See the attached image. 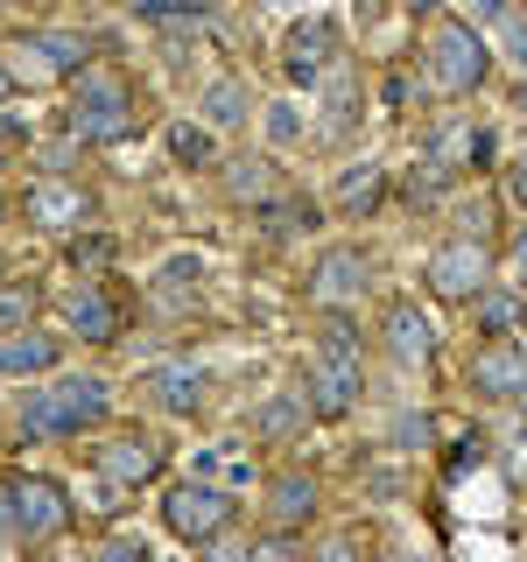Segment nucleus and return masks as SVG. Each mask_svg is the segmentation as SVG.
I'll return each mask as SVG.
<instances>
[{
	"instance_id": "f257e3e1",
	"label": "nucleus",
	"mask_w": 527,
	"mask_h": 562,
	"mask_svg": "<svg viewBox=\"0 0 527 562\" xmlns=\"http://www.w3.org/2000/svg\"><path fill=\"white\" fill-rule=\"evenodd\" d=\"M105 408H113L105 380L78 373V380H57V386L22 394V429L29 436H78V429H92V422H105Z\"/></svg>"
},
{
	"instance_id": "f03ea898",
	"label": "nucleus",
	"mask_w": 527,
	"mask_h": 562,
	"mask_svg": "<svg viewBox=\"0 0 527 562\" xmlns=\"http://www.w3.org/2000/svg\"><path fill=\"white\" fill-rule=\"evenodd\" d=\"M70 134L78 140H120L134 134V92L105 70H78V92H70Z\"/></svg>"
},
{
	"instance_id": "7ed1b4c3",
	"label": "nucleus",
	"mask_w": 527,
	"mask_h": 562,
	"mask_svg": "<svg viewBox=\"0 0 527 562\" xmlns=\"http://www.w3.org/2000/svg\"><path fill=\"white\" fill-rule=\"evenodd\" d=\"M485 70H492V57H485L479 29L471 22H436V35H429V85L436 92H471Z\"/></svg>"
},
{
	"instance_id": "20e7f679",
	"label": "nucleus",
	"mask_w": 527,
	"mask_h": 562,
	"mask_svg": "<svg viewBox=\"0 0 527 562\" xmlns=\"http://www.w3.org/2000/svg\"><path fill=\"white\" fill-rule=\"evenodd\" d=\"M162 514H169V527H176L183 541H218V535H225V520H233L239 506H233V492H225V485L183 479V485H169Z\"/></svg>"
},
{
	"instance_id": "39448f33",
	"label": "nucleus",
	"mask_w": 527,
	"mask_h": 562,
	"mask_svg": "<svg viewBox=\"0 0 527 562\" xmlns=\"http://www.w3.org/2000/svg\"><path fill=\"white\" fill-rule=\"evenodd\" d=\"M64 520H70L64 485H49V479H14V485H8V527H14L22 541L64 535Z\"/></svg>"
},
{
	"instance_id": "423d86ee",
	"label": "nucleus",
	"mask_w": 527,
	"mask_h": 562,
	"mask_svg": "<svg viewBox=\"0 0 527 562\" xmlns=\"http://www.w3.org/2000/svg\"><path fill=\"white\" fill-rule=\"evenodd\" d=\"M359 351H316L310 359V380H303V394H310V408L316 415H351L359 408Z\"/></svg>"
},
{
	"instance_id": "0eeeda50",
	"label": "nucleus",
	"mask_w": 527,
	"mask_h": 562,
	"mask_svg": "<svg viewBox=\"0 0 527 562\" xmlns=\"http://www.w3.org/2000/svg\"><path fill=\"white\" fill-rule=\"evenodd\" d=\"M92 57V43L85 35H29V43H14V78H64V70H85Z\"/></svg>"
},
{
	"instance_id": "6e6552de",
	"label": "nucleus",
	"mask_w": 527,
	"mask_h": 562,
	"mask_svg": "<svg viewBox=\"0 0 527 562\" xmlns=\"http://www.w3.org/2000/svg\"><path fill=\"white\" fill-rule=\"evenodd\" d=\"M429 289L450 295V303H471V295L485 289V246L479 239H450L444 254L429 260Z\"/></svg>"
},
{
	"instance_id": "1a4fd4ad",
	"label": "nucleus",
	"mask_w": 527,
	"mask_h": 562,
	"mask_svg": "<svg viewBox=\"0 0 527 562\" xmlns=\"http://www.w3.org/2000/svg\"><path fill=\"white\" fill-rule=\"evenodd\" d=\"M330 57H338V29L330 22H303V29H289V43H281V70H289V85H310L330 70Z\"/></svg>"
},
{
	"instance_id": "9d476101",
	"label": "nucleus",
	"mask_w": 527,
	"mask_h": 562,
	"mask_svg": "<svg viewBox=\"0 0 527 562\" xmlns=\"http://www.w3.org/2000/svg\"><path fill=\"white\" fill-rule=\"evenodd\" d=\"M471 386H479V394L514 401L520 386H527V345H485L479 359H471Z\"/></svg>"
},
{
	"instance_id": "9b49d317",
	"label": "nucleus",
	"mask_w": 527,
	"mask_h": 562,
	"mask_svg": "<svg viewBox=\"0 0 527 562\" xmlns=\"http://www.w3.org/2000/svg\"><path fill=\"white\" fill-rule=\"evenodd\" d=\"M99 471H105V485H148L162 471V450L148 436H120V443L99 450Z\"/></svg>"
},
{
	"instance_id": "f8f14e48",
	"label": "nucleus",
	"mask_w": 527,
	"mask_h": 562,
	"mask_svg": "<svg viewBox=\"0 0 527 562\" xmlns=\"http://www.w3.org/2000/svg\"><path fill=\"white\" fill-rule=\"evenodd\" d=\"M359 289H366V260L351 254V246H330V254L316 260V274H310V295L316 303H351Z\"/></svg>"
},
{
	"instance_id": "ddd939ff",
	"label": "nucleus",
	"mask_w": 527,
	"mask_h": 562,
	"mask_svg": "<svg viewBox=\"0 0 527 562\" xmlns=\"http://www.w3.org/2000/svg\"><path fill=\"white\" fill-rule=\"evenodd\" d=\"M64 324L78 330L85 345H105V338H113V324H120V316H113V303H105L99 289H70V295H64Z\"/></svg>"
},
{
	"instance_id": "4468645a",
	"label": "nucleus",
	"mask_w": 527,
	"mask_h": 562,
	"mask_svg": "<svg viewBox=\"0 0 527 562\" xmlns=\"http://www.w3.org/2000/svg\"><path fill=\"white\" fill-rule=\"evenodd\" d=\"M29 218L43 225V233H70V225L85 218V198H78V190H64V183H35L29 190Z\"/></svg>"
},
{
	"instance_id": "2eb2a0df",
	"label": "nucleus",
	"mask_w": 527,
	"mask_h": 562,
	"mask_svg": "<svg viewBox=\"0 0 527 562\" xmlns=\"http://www.w3.org/2000/svg\"><path fill=\"white\" fill-rule=\"evenodd\" d=\"M386 345H394L401 359H429V345H436L429 316H422V310H408V303H394V310H386Z\"/></svg>"
},
{
	"instance_id": "dca6fc26",
	"label": "nucleus",
	"mask_w": 527,
	"mask_h": 562,
	"mask_svg": "<svg viewBox=\"0 0 527 562\" xmlns=\"http://www.w3.org/2000/svg\"><path fill=\"white\" fill-rule=\"evenodd\" d=\"M268 514H274V527H303L316 514V485L295 479V471H289V479H274L268 485Z\"/></svg>"
},
{
	"instance_id": "f3484780",
	"label": "nucleus",
	"mask_w": 527,
	"mask_h": 562,
	"mask_svg": "<svg viewBox=\"0 0 527 562\" xmlns=\"http://www.w3.org/2000/svg\"><path fill=\"white\" fill-rule=\"evenodd\" d=\"M49 366H57V338H35V330L0 338V373H49Z\"/></svg>"
},
{
	"instance_id": "a211bd4d",
	"label": "nucleus",
	"mask_w": 527,
	"mask_h": 562,
	"mask_svg": "<svg viewBox=\"0 0 527 562\" xmlns=\"http://www.w3.org/2000/svg\"><path fill=\"white\" fill-rule=\"evenodd\" d=\"M471 316H479L485 338H506V330L520 324V295L514 289H479V295H471Z\"/></svg>"
},
{
	"instance_id": "6ab92c4d",
	"label": "nucleus",
	"mask_w": 527,
	"mask_h": 562,
	"mask_svg": "<svg viewBox=\"0 0 527 562\" xmlns=\"http://www.w3.org/2000/svg\"><path fill=\"white\" fill-rule=\"evenodd\" d=\"M198 386H204L198 366H169V373H155V394H162L169 415H190V408H198Z\"/></svg>"
},
{
	"instance_id": "aec40b11",
	"label": "nucleus",
	"mask_w": 527,
	"mask_h": 562,
	"mask_svg": "<svg viewBox=\"0 0 527 562\" xmlns=\"http://www.w3.org/2000/svg\"><path fill=\"white\" fill-rule=\"evenodd\" d=\"M338 204L345 211H373L380 204V162H351L338 176Z\"/></svg>"
},
{
	"instance_id": "412c9836",
	"label": "nucleus",
	"mask_w": 527,
	"mask_h": 562,
	"mask_svg": "<svg viewBox=\"0 0 527 562\" xmlns=\"http://www.w3.org/2000/svg\"><path fill=\"white\" fill-rule=\"evenodd\" d=\"M204 120H211V127H239V120H246V85L239 78H218L204 92Z\"/></svg>"
},
{
	"instance_id": "4be33fe9",
	"label": "nucleus",
	"mask_w": 527,
	"mask_h": 562,
	"mask_svg": "<svg viewBox=\"0 0 527 562\" xmlns=\"http://www.w3.org/2000/svg\"><path fill=\"white\" fill-rule=\"evenodd\" d=\"M260 225L281 239V233H310L316 225V204L310 198H289V204H260Z\"/></svg>"
},
{
	"instance_id": "5701e85b",
	"label": "nucleus",
	"mask_w": 527,
	"mask_h": 562,
	"mask_svg": "<svg viewBox=\"0 0 527 562\" xmlns=\"http://www.w3.org/2000/svg\"><path fill=\"white\" fill-rule=\"evenodd\" d=\"M444 183H450V169L436 162V155H422V162H415L408 176H401V198H408V204H429V198H436Z\"/></svg>"
},
{
	"instance_id": "b1692460",
	"label": "nucleus",
	"mask_w": 527,
	"mask_h": 562,
	"mask_svg": "<svg viewBox=\"0 0 527 562\" xmlns=\"http://www.w3.org/2000/svg\"><path fill=\"white\" fill-rule=\"evenodd\" d=\"M169 155H176L183 169H204V162H211V134L183 120V127H169Z\"/></svg>"
},
{
	"instance_id": "393cba45",
	"label": "nucleus",
	"mask_w": 527,
	"mask_h": 562,
	"mask_svg": "<svg viewBox=\"0 0 527 562\" xmlns=\"http://www.w3.org/2000/svg\"><path fill=\"white\" fill-rule=\"evenodd\" d=\"M35 316V289L29 281H14V289H0V330H22Z\"/></svg>"
},
{
	"instance_id": "a878e982",
	"label": "nucleus",
	"mask_w": 527,
	"mask_h": 562,
	"mask_svg": "<svg viewBox=\"0 0 527 562\" xmlns=\"http://www.w3.org/2000/svg\"><path fill=\"white\" fill-rule=\"evenodd\" d=\"M225 183H233V198H254V204H268V162H239L233 176H225Z\"/></svg>"
},
{
	"instance_id": "bb28decb",
	"label": "nucleus",
	"mask_w": 527,
	"mask_h": 562,
	"mask_svg": "<svg viewBox=\"0 0 527 562\" xmlns=\"http://www.w3.org/2000/svg\"><path fill=\"white\" fill-rule=\"evenodd\" d=\"M303 415H310V401H303V394H295V401H268V408H260V429L281 436V429H295Z\"/></svg>"
},
{
	"instance_id": "cd10ccee",
	"label": "nucleus",
	"mask_w": 527,
	"mask_h": 562,
	"mask_svg": "<svg viewBox=\"0 0 527 562\" xmlns=\"http://www.w3.org/2000/svg\"><path fill=\"white\" fill-rule=\"evenodd\" d=\"M127 8H134V14H155V22H183V14L198 22L204 0H127Z\"/></svg>"
},
{
	"instance_id": "c85d7f7f",
	"label": "nucleus",
	"mask_w": 527,
	"mask_h": 562,
	"mask_svg": "<svg viewBox=\"0 0 527 562\" xmlns=\"http://www.w3.org/2000/svg\"><path fill=\"white\" fill-rule=\"evenodd\" d=\"M295 134H303V120H295V105H268V140H274V148H289Z\"/></svg>"
},
{
	"instance_id": "c756f323",
	"label": "nucleus",
	"mask_w": 527,
	"mask_h": 562,
	"mask_svg": "<svg viewBox=\"0 0 527 562\" xmlns=\"http://www.w3.org/2000/svg\"><path fill=\"white\" fill-rule=\"evenodd\" d=\"M204 268H198V260H169V268H162V281H169V289H190V281H198Z\"/></svg>"
},
{
	"instance_id": "7c9ffc66",
	"label": "nucleus",
	"mask_w": 527,
	"mask_h": 562,
	"mask_svg": "<svg viewBox=\"0 0 527 562\" xmlns=\"http://www.w3.org/2000/svg\"><path fill=\"white\" fill-rule=\"evenodd\" d=\"M324 351H359V338H351V324H330V330H324Z\"/></svg>"
},
{
	"instance_id": "2f4dec72",
	"label": "nucleus",
	"mask_w": 527,
	"mask_h": 562,
	"mask_svg": "<svg viewBox=\"0 0 527 562\" xmlns=\"http://www.w3.org/2000/svg\"><path fill=\"white\" fill-rule=\"evenodd\" d=\"M506 49H514V64H520V78H527V22L506 29Z\"/></svg>"
},
{
	"instance_id": "473e14b6",
	"label": "nucleus",
	"mask_w": 527,
	"mask_h": 562,
	"mask_svg": "<svg viewBox=\"0 0 527 562\" xmlns=\"http://www.w3.org/2000/svg\"><path fill=\"white\" fill-rule=\"evenodd\" d=\"M506 183H514V198L527 204V155H520V162H514V169H506Z\"/></svg>"
},
{
	"instance_id": "72a5a7b5",
	"label": "nucleus",
	"mask_w": 527,
	"mask_h": 562,
	"mask_svg": "<svg viewBox=\"0 0 527 562\" xmlns=\"http://www.w3.org/2000/svg\"><path fill=\"white\" fill-rule=\"evenodd\" d=\"M471 14H479V22H500V14H506V0H471Z\"/></svg>"
},
{
	"instance_id": "f704fd0d",
	"label": "nucleus",
	"mask_w": 527,
	"mask_h": 562,
	"mask_svg": "<svg viewBox=\"0 0 527 562\" xmlns=\"http://www.w3.org/2000/svg\"><path fill=\"white\" fill-rule=\"evenodd\" d=\"M22 134V113H0V140H14Z\"/></svg>"
},
{
	"instance_id": "c9c22d12",
	"label": "nucleus",
	"mask_w": 527,
	"mask_h": 562,
	"mask_svg": "<svg viewBox=\"0 0 527 562\" xmlns=\"http://www.w3.org/2000/svg\"><path fill=\"white\" fill-rule=\"evenodd\" d=\"M514 471H527V436H514Z\"/></svg>"
},
{
	"instance_id": "e433bc0d",
	"label": "nucleus",
	"mask_w": 527,
	"mask_h": 562,
	"mask_svg": "<svg viewBox=\"0 0 527 562\" xmlns=\"http://www.w3.org/2000/svg\"><path fill=\"white\" fill-rule=\"evenodd\" d=\"M514 260H520V274H527V239H520V246H514Z\"/></svg>"
},
{
	"instance_id": "4c0bfd02",
	"label": "nucleus",
	"mask_w": 527,
	"mask_h": 562,
	"mask_svg": "<svg viewBox=\"0 0 527 562\" xmlns=\"http://www.w3.org/2000/svg\"><path fill=\"white\" fill-rule=\"evenodd\" d=\"M8 78H14V70H8V64H0V99H8Z\"/></svg>"
},
{
	"instance_id": "58836bf2",
	"label": "nucleus",
	"mask_w": 527,
	"mask_h": 562,
	"mask_svg": "<svg viewBox=\"0 0 527 562\" xmlns=\"http://www.w3.org/2000/svg\"><path fill=\"white\" fill-rule=\"evenodd\" d=\"M260 8H289V0H260Z\"/></svg>"
},
{
	"instance_id": "ea45409f",
	"label": "nucleus",
	"mask_w": 527,
	"mask_h": 562,
	"mask_svg": "<svg viewBox=\"0 0 527 562\" xmlns=\"http://www.w3.org/2000/svg\"><path fill=\"white\" fill-rule=\"evenodd\" d=\"M408 8H436V0H408Z\"/></svg>"
},
{
	"instance_id": "a19ab883",
	"label": "nucleus",
	"mask_w": 527,
	"mask_h": 562,
	"mask_svg": "<svg viewBox=\"0 0 527 562\" xmlns=\"http://www.w3.org/2000/svg\"><path fill=\"white\" fill-rule=\"evenodd\" d=\"M0 506H8V492H0ZM0 520H8V514H0Z\"/></svg>"
},
{
	"instance_id": "79ce46f5",
	"label": "nucleus",
	"mask_w": 527,
	"mask_h": 562,
	"mask_svg": "<svg viewBox=\"0 0 527 562\" xmlns=\"http://www.w3.org/2000/svg\"><path fill=\"white\" fill-rule=\"evenodd\" d=\"M520 99H527V92H520Z\"/></svg>"
}]
</instances>
